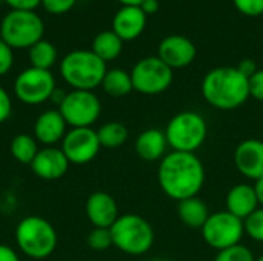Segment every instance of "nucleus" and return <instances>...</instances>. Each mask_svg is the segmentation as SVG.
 I'll return each mask as SVG.
<instances>
[{
	"label": "nucleus",
	"instance_id": "f257e3e1",
	"mask_svg": "<svg viewBox=\"0 0 263 261\" xmlns=\"http://www.w3.org/2000/svg\"><path fill=\"white\" fill-rule=\"evenodd\" d=\"M205 166L193 152H168L159 163L157 182L162 192L176 202L197 197L205 185Z\"/></svg>",
	"mask_w": 263,
	"mask_h": 261
},
{
	"label": "nucleus",
	"instance_id": "f03ea898",
	"mask_svg": "<svg viewBox=\"0 0 263 261\" xmlns=\"http://www.w3.org/2000/svg\"><path fill=\"white\" fill-rule=\"evenodd\" d=\"M202 95L213 108L231 111L250 98V82L236 66L214 68L202 82Z\"/></svg>",
	"mask_w": 263,
	"mask_h": 261
},
{
	"label": "nucleus",
	"instance_id": "7ed1b4c3",
	"mask_svg": "<svg viewBox=\"0 0 263 261\" xmlns=\"http://www.w3.org/2000/svg\"><path fill=\"white\" fill-rule=\"evenodd\" d=\"M106 71V63L88 49L71 51L60 63L63 80L72 89L80 91H92L100 86Z\"/></svg>",
	"mask_w": 263,
	"mask_h": 261
},
{
	"label": "nucleus",
	"instance_id": "20e7f679",
	"mask_svg": "<svg viewBox=\"0 0 263 261\" xmlns=\"http://www.w3.org/2000/svg\"><path fill=\"white\" fill-rule=\"evenodd\" d=\"M57 242L54 226L42 217H25L15 228V245L18 251L32 260L48 258L55 251Z\"/></svg>",
	"mask_w": 263,
	"mask_h": 261
},
{
	"label": "nucleus",
	"instance_id": "39448f33",
	"mask_svg": "<svg viewBox=\"0 0 263 261\" xmlns=\"http://www.w3.org/2000/svg\"><path fill=\"white\" fill-rule=\"evenodd\" d=\"M109 231L112 235V246L133 257L146 254L153 248L156 238L151 223L137 214L120 215Z\"/></svg>",
	"mask_w": 263,
	"mask_h": 261
},
{
	"label": "nucleus",
	"instance_id": "423d86ee",
	"mask_svg": "<svg viewBox=\"0 0 263 261\" xmlns=\"http://www.w3.org/2000/svg\"><path fill=\"white\" fill-rule=\"evenodd\" d=\"M168 148L179 152L196 154L208 137L206 120L196 111L177 112L165 128Z\"/></svg>",
	"mask_w": 263,
	"mask_h": 261
},
{
	"label": "nucleus",
	"instance_id": "0eeeda50",
	"mask_svg": "<svg viewBox=\"0 0 263 261\" xmlns=\"http://www.w3.org/2000/svg\"><path fill=\"white\" fill-rule=\"evenodd\" d=\"M43 31V22L35 11L11 9L2 20L0 38L12 49H29L42 40Z\"/></svg>",
	"mask_w": 263,
	"mask_h": 261
},
{
	"label": "nucleus",
	"instance_id": "6e6552de",
	"mask_svg": "<svg viewBox=\"0 0 263 261\" xmlns=\"http://www.w3.org/2000/svg\"><path fill=\"white\" fill-rule=\"evenodd\" d=\"M200 231L203 242L217 252L239 245L245 235L243 220L237 218L228 211H217L210 214Z\"/></svg>",
	"mask_w": 263,
	"mask_h": 261
},
{
	"label": "nucleus",
	"instance_id": "1a4fd4ad",
	"mask_svg": "<svg viewBox=\"0 0 263 261\" xmlns=\"http://www.w3.org/2000/svg\"><path fill=\"white\" fill-rule=\"evenodd\" d=\"M134 91L145 95H157L165 92L173 83V69L159 57H145L131 69Z\"/></svg>",
	"mask_w": 263,
	"mask_h": 261
},
{
	"label": "nucleus",
	"instance_id": "9d476101",
	"mask_svg": "<svg viewBox=\"0 0 263 261\" xmlns=\"http://www.w3.org/2000/svg\"><path fill=\"white\" fill-rule=\"evenodd\" d=\"M59 111L71 128H91L100 117L102 103L92 91L72 89L65 95Z\"/></svg>",
	"mask_w": 263,
	"mask_h": 261
},
{
	"label": "nucleus",
	"instance_id": "9b49d317",
	"mask_svg": "<svg viewBox=\"0 0 263 261\" xmlns=\"http://www.w3.org/2000/svg\"><path fill=\"white\" fill-rule=\"evenodd\" d=\"M55 91V78L51 71L28 68L22 71L14 82L15 97L29 106L42 105L46 100H51L52 92Z\"/></svg>",
	"mask_w": 263,
	"mask_h": 261
},
{
	"label": "nucleus",
	"instance_id": "f8f14e48",
	"mask_svg": "<svg viewBox=\"0 0 263 261\" xmlns=\"http://www.w3.org/2000/svg\"><path fill=\"white\" fill-rule=\"evenodd\" d=\"M100 148L97 131L92 128H71L65 134L60 149L71 165H86L97 157Z\"/></svg>",
	"mask_w": 263,
	"mask_h": 261
},
{
	"label": "nucleus",
	"instance_id": "ddd939ff",
	"mask_svg": "<svg viewBox=\"0 0 263 261\" xmlns=\"http://www.w3.org/2000/svg\"><path fill=\"white\" fill-rule=\"evenodd\" d=\"M236 169L248 180L263 178V140L247 138L240 142L233 155Z\"/></svg>",
	"mask_w": 263,
	"mask_h": 261
},
{
	"label": "nucleus",
	"instance_id": "4468645a",
	"mask_svg": "<svg viewBox=\"0 0 263 261\" xmlns=\"http://www.w3.org/2000/svg\"><path fill=\"white\" fill-rule=\"evenodd\" d=\"M196 45L185 35H168L159 45V58L173 71L191 65L196 58Z\"/></svg>",
	"mask_w": 263,
	"mask_h": 261
},
{
	"label": "nucleus",
	"instance_id": "2eb2a0df",
	"mask_svg": "<svg viewBox=\"0 0 263 261\" xmlns=\"http://www.w3.org/2000/svg\"><path fill=\"white\" fill-rule=\"evenodd\" d=\"M69 165L71 163L60 148L45 146L43 149H39L29 166L32 172L42 180H59L68 172Z\"/></svg>",
	"mask_w": 263,
	"mask_h": 261
},
{
	"label": "nucleus",
	"instance_id": "dca6fc26",
	"mask_svg": "<svg viewBox=\"0 0 263 261\" xmlns=\"http://www.w3.org/2000/svg\"><path fill=\"white\" fill-rule=\"evenodd\" d=\"M85 212L94 228H111L119 215V206L112 195L103 191L92 192L85 203Z\"/></svg>",
	"mask_w": 263,
	"mask_h": 261
},
{
	"label": "nucleus",
	"instance_id": "f3484780",
	"mask_svg": "<svg viewBox=\"0 0 263 261\" xmlns=\"http://www.w3.org/2000/svg\"><path fill=\"white\" fill-rule=\"evenodd\" d=\"M66 122L59 109L42 112L34 123V137L45 146H55L66 134Z\"/></svg>",
	"mask_w": 263,
	"mask_h": 261
},
{
	"label": "nucleus",
	"instance_id": "a211bd4d",
	"mask_svg": "<svg viewBox=\"0 0 263 261\" xmlns=\"http://www.w3.org/2000/svg\"><path fill=\"white\" fill-rule=\"evenodd\" d=\"M146 25V14L140 6H122L112 18V31L122 40L137 38Z\"/></svg>",
	"mask_w": 263,
	"mask_h": 261
},
{
	"label": "nucleus",
	"instance_id": "6ab92c4d",
	"mask_svg": "<svg viewBox=\"0 0 263 261\" xmlns=\"http://www.w3.org/2000/svg\"><path fill=\"white\" fill-rule=\"evenodd\" d=\"M225 203H227V211L240 220L248 218L257 208H260L254 188L248 183H239L233 186L227 194Z\"/></svg>",
	"mask_w": 263,
	"mask_h": 261
},
{
	"label": "nucleus",
	"instance_id": "aec40b11",
	"mask_svg": "<svg viewBox=\"0 0 263 261\" xmlns=\"http://www.w3.org/2000/svg\"><path fill=\"white\" fill-rule=\"evenodd\" d=\"M168 142L165 132L156 128L140 132L134 142L136 154L145 162H160L166 155Z\"/></svg>",
	"mask_w": 263,
	"mask_h": 261
},
{
	"label": "nucleus",
	"instance_id": "412c9836",
	"mask_svg": "<svg viewBox=\"0 0 263 261\" xmlns=\"http://www.w3.org/2000/svg\"><path fill=\"white\" fill-rule=\"evenodd\" d=\"M177 215L186 228L202 229L210 217V209L202 198L193 197L177 202Z\"/></svg>",
	"mask_w": 263,
	"mask_h": 261
},
{
	"label": "nucleus",
	"instance_id": "4be33fe9",
	"mask_svg": "<svg viewBox=\"0 0 263 261\" xmlns=\"http://www.w3.org/2000/svg\"><path fill=\"white\" fill-rule=\"evenodd\" d=\"M122 48H123V40L111 29V31H102L94 37L91 51L106 63L116 60L120 55Z\"/></svg>",
	"mask_w": 263,
	"mask_h": 261
},
{
	"label": "nucleus",
	"instance_id": "5701e85b",
	"mask_svg": "<svg viewBox=\"0 0 263 261\" xmlns=\"http://www.w3.org/2000/svg\"><path fill=\"white\" fill-rule=\"evenodd\" d=\"M100 86L111 97H125L131 91H134L131 74L123 69H119V68L108 69Z\"/></svg>",
	"mask_w": 263,
	"mask_h": 261
},
{
	"label": "nucleus",
	"instance_id": "b1692460",
	"mask_svg": "<svg viewBox=\"0 0 263 261\" xmlns=\"http://www.w3.org/2000/svg\"><path fill=\"white\" fill-rule=\"evenodd\" d=\"M11 155L22 165H31L39 152V145L34 135L17 134L9 145Z\"/></svg>",
	"mask_w": 263,
	"mask_h": 261
},
{
	"label": "nucleus",
	"instance_id": "393cba45",
	"mask_svg": "<svg viewBox=\"0 0 263 261\" xmlns=\"http://www.w3.org/2000/svg\"><path fill=\"white\" fill-rule=\"evenodd\" d=\"M128 135H129L128 128L120 122H108V123L102 125L97 131L100 146L106 148V149L120 148L128 140Z\"/></svg>",
	"mask_w": 263,
	"mask_h": 261
},
{
	"label": "nucleus",
	"instance_id": "a878e982",
	"mask_svg": "<svg viewBox=\"0 0 263 261\" xmlns=\"http://www.w3.org/2000/svg\"><path fill=\"white\" fill-rule=\"evenodd\" d=\"M55 60H57V49L48 40L42 38L40 42H37L29 48V62L32 68L49 71V68L54 66Z\"/></svg>",
	"mask_w": 263,
	"mask_h": 261
},
{
	"label": "nucleus",
	"instance_id": "bb28decb",
	"mask_svg": "<svg viewBox=\"0 0 263 261\" xmlns=\"http://www.w3.org/2000/svg\"><path fill=\"white\" fill-rule=\"evenodd\" d=\"M243 229L251 240L263 243V208H257L248 218L243 220Z\"/></svg>",
	"mask_w": 263,
	"mask_h": 261
},
{
	"label": "nucleus",
	"instance_id": "cd10ccee",
	"mask_svg": "<svg viewBox=\"0 0 263 261\" xmlns=\"http://www.w3.org/2000/svg\"><path fill=\"white\" fill-rule=\"evenodd\" d=\"M256 257L250 248L245 245H236L231 248H227L223 251H219L214 257V261H254Z\"/></svg>",
	"mask_w": 263,
	"mask_h": 261
},
{
	"label": "nucleus",
	"instance_id": "c85d7f7f",
	"mask_svg": "<svg viewBox=\"0 0 263 261\" xmlns=\"http://www.w3.org/2000/svg\"><path fill=\"white\" fill-rule=\"evenodd\" d=\"M86 243L88 246L92 249V251H97V252H102V251H106L112 246V235H111V231L108 228H94L89 234H88V238H86Z\"/></svg>",
	"mask_w": 263,
	"mask_h": 261
},
{
	"label": "nucleus",
	"instance_id": "c756f323",
	"mask_svg": "<svg viewBox=\"0 0 263 261\" xmlns=\"http://www.w3.org/2000/svg\"><path fill=\"white\" fill-rule=\"evenodd\" d=\"M234 6L245 15H260L263 14V0H233Z\"/></svg>",
	"mask_w": 263,
	"mask_h": 261
},
{
	"label": "nucleus",
	"instance_id": "7c9ffc66",
	"mask_svg": "<svg viewBox=\"0 0 263 261\" xmlns=\"http://www.w3.org/2000/svg\"><path fill=\"white\" fill-rule=\"evenodd\" d=\"M77 0H42V6L49 12V14H65L72 9Z\"/></svg>",
	"mask_w": 263,
	"mask_h": 261
},
{
	"label": "nucleus",
	"instance_id": "2f4dec72",
	"mask_svg": "<svg viewBox=\"0 0 263 261\" xmlns=\"http://www.w3.org/2000/svg\"><path fill=\"white\" fill-rule=\"evenodd\" d=\"M14 63V54L12 48H9L2 38H0V77L8 74Z\"/></svg>",
	"mask_w": 263,
	"mask_h": 261
},
{
	"label": "nucleus",
	"instance_id": "473e14b6",
	"mask_svg": "<svg viewBox=\"0 0 263 261\" xmlns=\"http://www.w3.org/2000/svg\"><path fill=\"white\" fill-rule=\"evenodd\" d=\"M248 82H250V97L263 103V69H257V72Z\"/></svg>",
	"mask_w": 263,
	"mask_h": 261
},
{
	"label": "nucleus",
	"instance_id": "72a5a7b5",
	"mask_svg": "<svg viewBox=\"0 0 263 261\" xmlns=\"http://www.w3.org/2000/svg\"><path fill=\"white\" fill-rule=\"evenodd\" d=\"M12 112V102L5 88L0 86V125L5 123Z\"/></svg>",
	"mask_w": 263,
	"mask_h": 261
},
{
	"label": "nucleus",
	"instance_id": "f704fd0d",
	"mask_svg": "<svg viewBox=\"0 0 263 261\" xmlns=\"http://www.w3.org/2000/svg\"><path fill=\"white\" fill-rule=\"evenodd\" d=\"M6 5L11 6L14 11H34L39 5H42V0H3Z\"/></svg>",
	"mask_w": 263,
	"mask_h": 261
},
{
	"label": "nucleus",
	"instance_id": "c9c22d12",
	"mask_svg": "<svg viewBox=\"0 0 263 261\" xmlns=\"http://www.w3.org/2000/svg\"><path fill=\"white\" fill-rule=\"evenodd\" d=\"M239 71H240V74H243L248 80L257 72V65H256V62L254 60H251V58H245V60H242L237 66H236Z\"/></svg>",
	"mask_w": 263,
	"mask_h": 261
},
{
	"label": "nucleus",
	"instance_id": "e433bc0d",
	"mask_svg": "<svg viewBox=\"0 0 263 261\" xmlns=\"http://www.w3.org/2000/svg\"><path fill=\"white\" fill-rule=\"evenodd\" d=\"M0 261H20V257L11 246L0 245Z\"/></svg>",
	"mask_w": 263,
	"mask_h": 261
},
{
	"label": "nucleus",
	"instance_id": "4c0bfd02",
	"mask_svg": "<svg viewBox=\"0 0 263 261\" xmlns=\"http://www.w3.org/2000/svg\"><path fill=\"white\" fill-rule=\"evenodd\" d=\"M140 8H142V11L148 15V14H154V12H157V9H159V0H143L142 3H140Z\"/></svg>",
	"mask_w": 263,
	"mask_h": 261
},
{
	"label": "nucleus",
	"instance_id": "58836bf2",
	"mask_svg": "<svg viewBox=\"0 0 263 261\" xmlns=\"http://www.w3.org/2000/svg\"><path fill=\"white\" fill-rule=\"evenodd\" d=\"M254 188V192H256V197H257V202H259V206L263 208V178H259L254 182L253 185Z\"/></svg>",
	"mask_w": 263,
	"mask_h": 261
},
{
	"label": "nucleus",
	"instance_id": "ea45409f",
	"mask_svg": "<svg viewBox=\"0 0 263 261\" xmlns=\"http://www.w3.org/2000/svg\"><path fill=\"white\" fill-rule=\"evenodd\" d=\"M65 95H66V94H65L63 91H59V89L55 88V91H54V92H52V95H51V100H52L54 103H57V105L60 106V103L63 102Z\"/></svg>",
	"mask_w": 263,
	"mask_h": 261
},
{
	"label": "nucleus",
	"instance_id": "a19ab883",
	"mask_svg": "<svg viewBox=\"0 0 263 261\" xmlns=\"http://www.w3.org/2000/svg\"><path fill=\"white\" fill-rule=\"evenodd\" d=\"M123 6H140L143 0H119Z\"/></svg>",
	"mask_w": 263,
	"mask_h": 261
},
{
	"label": "nucleus",
	"instance_id": "79ce46f5",
	"mask_svg": "<svg viewBox=\"0 0 263 261\" xmlns=\"http://www.w3.org/2000/svg\"><path fill=\"white\" fill-rule=\"evenodd\" d=\"M254 261H263V254L262 255H260V257H257V258H256V260Z\"/></svg>",
	"mask_w": 263,
	"mask_h": 261
},
{
	"label": "nucleus",
	"instance_id": "37998d69",
	"mask_svg": "<svg viewBox=\"0 0 263 261\" xmlns=\"http://www.w3.org/2000/svg\"><path fill=\"white\" fill-rule=\"evenodd\" d=\"M153 261H168V260H163V258H157V260H153Z\"/></svg>",
	"mask_w": 263,
	"mask_h": 261
},
{
	"label": "nucleus",
	"instance_id": "c03bdc74",
	"mask_svg": "<svg viewBox=\"0 0 263 261\" xmlns=\"http://www.w3.org/2000/svg\"><path fill=\"white\" fill-rule=\"evenodd\" d=\"M0 2H2V0H0Z\"/></svg>",
	"mask_w": 263,
	"mask_h": 261
}]
</instances>
